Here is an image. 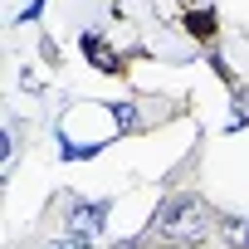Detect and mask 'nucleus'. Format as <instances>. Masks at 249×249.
Instances as JSON below:
<instances>
[{
  "instance_id": "nucleus-1",
  "label": "nucleus",
  "mask_w": 249,
  "mask_h": 249,
  "mask_svg": "<svg viewBox=\"0 0 249 249\" xmlns=\"http://www.w3.org/2000/svg\"><path fill=\"white\" fill-rule=\"evenodd\" d=\"M205 234H210V210H205V200H196V196H171V200L152 215V230L142 234V244L157 239V244L176 249V244H200Z\"/></svg>"
},
{
  "instance_id": "nucleus-2",
  "label": "nucleus",
  "mask_w": 249,
  "mask_h": 249,
  "mask_svg": "<svg viewBox=\"0 0 249 249\" xmlns=\"http://www.w3.org/2000/svg\"><path fill=\"white\" fill-rule=\"evenodd\" d=\"M107 200H78L73 210H69V230H73V239H93V234H103V220H107Z\"/></svg>"
},
{
  "instance_id": "nucleus-3",
  "label": "nucleus",
  "mask_w": 249,
  "mask_h": 249,
  "mask_svg": "<svg viewBox=\"0 0 249 249\" xmlns=\"http://www.w3.org/2000/svg\"><path fill=\"white\" fill-rule=\"evenodd\" d=\"M83 54H88V59H93V64H98L103 73H112V69H117V59H112V49H107V44H103L98 35H83Z\"/></svg>"
},
{
  "instance_id": "nucleus-4",
  "label": "nucleus",
  "mask_w": 249,
  "mask_h": 249,
  "mask_svg": "<svg viewBox=\"0 0 249 249\" xmlns=\"http://www.w3.org/2000/svg\"><path fill=\"white\" fill-rule=\"evenodd\" d=\"M225 239H230V249H249V215H225Z\"/></svg>"
},
{
  "instance_id": "nucleus-5",
  "label": "nucleus",
  "mask_w": 249,
  "mask_h": 249,
  "mask_svg": "<svg viewBox=\"0 0 249 249\" xmlns=\"http://www.w3.org/2000/svg\"><path fill=\"white\" fill-rule=\"evenodd\" d=\"M191 35H200V39H210V35H215V20H210L205 10H200V15H191Z\"/></svg>"
},
{
  "instance_id": "nucleus-6",
  "label": "nucleus",
  "mask_w": 249,
  "mask_h": 249,
  "mask_svg": "<svg viewBox=\"0 0 249 249\" xmlns=\"http://www.w3.org/2000/svg\"><path fill=\"white\" fill-rule=\"evenodd\" d=\"M249 122V93H239V107L230 112V127H244Z\"/></svg>"
},
{
  "instance_id": "nucleus-7",
  "label": "nucleus",
  "mask_w": 249,
  "mask_h": 249,
  "mask_svg": "<svg viewBox=\"0 0 249 249\" xmlns=\"http://www.w3.org/2000/svg\"><path fill=\"white\" fill-rule=\"evenodd\" d=\"M44 249H88V239H73V234H69V239H54V244H44Z\"/></svg>"
}]
</instances>
